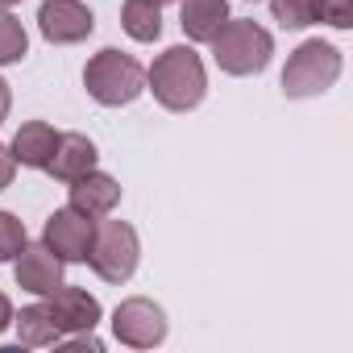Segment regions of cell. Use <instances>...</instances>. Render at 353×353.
I'll return each instance as SVG.
<instances>
[{
  "instance_id": "d6986e66",
  "label": "cell",
  "mask_w": 353,
  "mask_h": 353,
  "mask_svg": "<svg viewBox=\"0 0 353 353\" xmlns=\"http://www.w3.org/2000/svg\"><path fill=\"white\" fill-rule=\"evenodd\" d=\"M26 245H30L26 221H17L13 212H0V262H13Z\"/></svg>"
},
{
  "instance_id": "8fae6325",
  "label": "cell",
  "mask_w": 353,
  "mask_h": 353,
  "mask_svg": "<svg viewBox=\"0 0 353 353\" xmlns=\"http://www.w3.org/2000/svg\"><path fill=\"white\" fill-rule=\"evenodd\" d=\"M96 162H100V150H96V141L88 133H59V145H54L46 170L59 183H75L79 174L96 170Z\"/></svg>"
},
{
  "instance_id": "3957f363",
  "label": "cell",
  "mask_w": 353,
  "mask_h": 353,
  "mask_svg": "<svg viewBox=\"0 0 353 353\" xmlns=\"http://www.w3.org/2000/svg\"><path fill=\"white\" fill-rule=\"evenodd\" d=\"M83 88H88V96H92L96 104H104V108H125V104H133V100L145 92V67H141L133 54H125V50H117V46H104L100 54L88 59V67H83Z\"/></svg>"
},
{
  "instance_id": "7a4b0ae2",
  "label": "cell",
  "mask_w": 353,
  "mask_h": 353,
  "mask_svg": "<svg viewBox=\"0 0 353 353\" xmlns=\"http://www.w3.org/2000/svg\"><path fill=\"white\" fill-rule=\"evenodd\" d=\"M208 46H212L216 67H221L225 75H237V79L262 75V71L270 67V54H274L270 30L258 26V21H250V17H229V21L216 30V38H212Z\"/></svg>"
},
{
  "instance_id": "8992f818",
  "label": "cell",
  "mask_w": 353,
  "mask_h": 353,
  "mask_svg": "<svg viewBox=\"0 0 353 353\" xmlns=\"http://www.w3.org/2000/svg\"><path fill=\"white\" fill-rule=\"evenodd\" d=\"M166 312L145 299V295H129L112 307V336L129 349H154L166 341Z\"/></svg>"
},
{
  "instance_id": "52a82bcc",
  "label": "cell",
  "mask_w": 353,
  "mask_h": 353,
  "mask_svg": "<svg viewBox=\"0 0 353 353\" xmlns=\"http://www.w3.org/2000/svg\"><path fill=\"white\" fill-rule=\"evenodd\" d=\"M92 237H96V216L79 212V208H59L46 216V229H42V245L63 258V262H88V250H92Z\"/></svg>"
},
{
  "instance_id": "9a60e30c",
  "label": "cell",
  "mask_w": 353,
  "mask_h": 353,
  "mask_svg": "<svg viewBox=\"0 0 353 353\" xmlns=\"http://www.w3.org/2000/svg\"><path fill=\"white\" fill-rule=\"evenodd\" d=\"M13 328H17V345H26V349H54L59 336H63L54 328V320H50L46 299L42 303H26L21 312H13Z\"/></svg>"
},
{
  "instance_id": "ba28073f",
  "label": "cell",
  "mask_w": 353,
  "mask_h": 353,
  "mask_svg": "<svg viewBox=\"0 0 353 353\" xmlns=\"http://www.w3.org/2000/svg\"><path fill=\"white\" fill-rule=\"evenodd\" d=\"M38 30L50 46H75L83 38H92L96 17L83 0H42L38 9Z\"/></svg>"
},
{
  "instance_id": "cb8c5ba5",
  "label": "cell",
  "mask_w": 353,
  "mask_h": 353,
  "mask_svg": "<svg viewBox=\"0 0 353 353\" xmlns=\"http://www.w3.org/2000/svg\"><path fill=\"white\" fill-rule=\"evenodd\" d=\"M13 5H21V0H0V9H13Z\"/></svg>"
},
{
  "instance_id": "5bb4252c",
  "label": "cell",
  "mask_w": 353,
  "mask_h": 353,
  "mask_svg": "<svg viewBox=\"0 0 353 353\" xmlns=\"http://www.w3.org/2000/svg\"><path fill=\"white\" fill-rule=\"evenodd\" d=\"M225 21H229V0H183L179 5V26L188 42H212Z\"/></svg>"
},
{
  "instance_id": "603a6c76",
  "label": "cell",
  "mask_w": 353,
  "mask_h": 353,
  "mask_svg": "<svg viewBox=\"0 0 353 353\" xmlns=\"http://www.w3.org/2000/svg\"><path fill=\"white\" fill-rule=\"evenodd\" d=\"M9 108H13V92H9V83H5V79H0V125H5Z\"/></svg>"
},
{
  "instance_id": "2e32d148",
  "label": "cell",
  "mask_w": 353,
  "mask_h": 353,
  "mask_svg": "<svg viewBox=\"0 0 353 353\" xmlns=\"http://www.w3.org/2000/svg\"><path fill=\"white\" fill-rule=\"evenodd\" d=\"M121 30L133 42H158L162 38V9L150 0H125L121 9Z\"/></svg>"
},
{
  "instance_id": "44dd1931",
  "label": "cell",
  "mask_w": 353,
  "mask_h": 353,
  "mask_svg": "<svg viewBox=\"0 0 353 353\" xmlns=\"http://www.w3.org/2000/svg\"><path fill=\"white\" fill-rule=\"evenodd\" d=\"M13 174H17V158H13L9 145H0V192L13 183Z\"/></svg>"
},
{
  "instance_id": "4fadbf2b",
  "label": "cell",
  "mask_w": 353,
  "mask_h": 353,
  "mask_svg": "<svg viewBox=\"0 0 353 353\" xmlns=\"http://www.w3.org/2000/svg\"><path fill=\"white\" fill-rule=\"evenodd\" d=\"M54 145H59V129H54L50 121H26V125L13 133V141H9L17 166H30V170H46Z\"/></svg>"
},
{
  "instance_id": "ac0fdd59",
  "label": "cell",
  "mask_w": 353,
  "mask_h": 353,
  "mask_svg": "<svg viewBox=\"0 0 353 353\" xmlns=\"http://www.w3.org/2000/svg\"><path fill=\"white\" fill-rule=\"evenodd\" d=\"M270 17L283 30H307L316 26V0H270Z\"/></svg>"
},
{
  "instance_id": "7402d4cb",
  "label": "cell",
  "mask_w": 353,
  "mask_h": 353,
  "mask_svg": "<svg viewBox=\"0 0 353 353\" xmlns=\"http://www.w3.org/2000/svg\"><path fill=\"white\" fill-rule=\"evenodd\" d=\"M13 328V299L0 291V332H9Z\"/></svg>"
},
{
  "instance_id": "6da1fadb",
  "label": "cell",
  "mask_w": 353,
  "mask_h": 353,
  "mask_svg": "<svg viewBox=\"0 0 353 353\" xmlns=\"http://www.w3.org/2000/svg\"><path fill=\"white\" fill-rule=\"evenodd\" d=\"M145 92H154V100L166 112H192V108H200L204 96H208L204 59L192 46H170V50H162L145 67Z\"/></svg>"
},
{
  "instance_id": "7c38bea8",
  "label": "cell",
  "mask_w": 353,
  "mask_h": 353,
  "mask_svg": "<svg viewBox=\"0 0 353 353\" xmlns=\"http://www.w3.org/2000/svg\"><path fill=\"white\" fill-rule=\"evenodd\" d=\"M71 188V208H79V212H88V216H112V208L121 204V183L112 179V174H104V170H88V174H79L75 183H67Z\"/></svg>"
},
{
  "instance_id": "ffe728a7",
  "label": "cell",
  "mask_w": 353,
  "mask_h": 353,
  "mask_svg": "<svg viewBox=\"0 0 353 353\" xmlns=\"http://www.w3.org/2000/svg\"><path fill=\"white\" fill-rule=\"evenodd\" d=\"M316 21L332 30H353V0H316Z\"/></svg>"
},
{
  "instance_id": "5b68a950",
  "label": "cell",
  "mask_w": 353,
  "mask_h": 353,
  "mask_svg": "<svg viewBox=\"0 0 353 353\" xmlns=\"http://www.w3.org/2000/svg\"><path fill=\"white\" fill-rule=\"evenodd\" d=\"M137 262H141V237L129 221H96V237H92V250H88V266L121 287L137 274Z\"/></svg>"
},
{
  "instance_id": "d4e9b609",
  "label": "cell",
  "mask_w": 353,
  "mask_h": 353,
  "mask_svg": "<svg viewBox=\"0 0 353 353\" xmlns=\"http://www.w3.org/2000/svg\"><path fill=\"white\" fill-rule=\"evenodd\" d=\"M150 5H158V9H162V5H174V0H150Z\"/></svg>"
},
{
  "instance_id": "9c48e42d",
  "label": "cell",
  "mask_w": 353,
  "mask_h": 353,
  "mask_svg": "<svg viewBox=\"0 0 353 353\" xmlns=\"http://www.w3.org/2000/svg\"><path fill=\"white\" fill-rule=\"evenodd\" d=\"M46 307H50V320H54V328L63 332V336H75V332H96V324L104 320V307H100V299L92 295V291H83V287H59V291H50L46 295ZM59 336V341H63Z\"/></svg>"
},
{
  "instance_id": "484cf974",
  "label": "cell",
  "mask_w": 353,
  "mask_h": 353,
  "mask_svg": "<svg viewBox=\"0 0 353 353\" xmlns=\"http://www.w3.org/2000/svg\"><path fill=\"white\" fill-rule=\"evenodd\" d=\"M250 5H254V0H250Z\"/></svg>"
},
{
  "instance_id": "277c9868",
  "label": "cell",
  "mask_w": 353,
  "mask_h": 353,
  "mask_svg": "<svg viewBox=\"0 0 353 353\" xmlns=\"http://www.w3.org/2000/svg\"><path fill=\"white\" fill-rule=\"evenodd\" d=\"M345 71V54L332 46V42H320V38H307L291 50L287 67H283V96L287 100H312V96H324Z\"/></svg>"
},
{
  "instance_id": "e0dca14e",
  "label": "cell",
  "mask_w": 353,
  "mask_h": 353,
  "mask_svg": "<svg viewBox=\"0 0 353 353\" xmlns=\"http://www.w3.org/2000/svg\"><path fill=\"white\" fill-rule=\"evenodd\" d=\"M30 54V34L26 26L9 13V9H0V67H13Z\"/></svg>"
},
{
  "instance_id": "30bf717a",
  "label": "cell",
  "mask_w": 353,
  "mask_h": 353,
  "mask_svg": "<svg viewBox=\"0 0 353 353\" xmlns=\"http://www.w3.org/2000/svg\"><path fill=\"white\" fill-rule=\"evenodd\" d=\"M17 266H13V274H17V287L21 291H30V295H38V299H46L50 291H59L63 287V258H54L42 241L38 245H26L17 258H13Z\"/></svg>"
}]
</instances>
